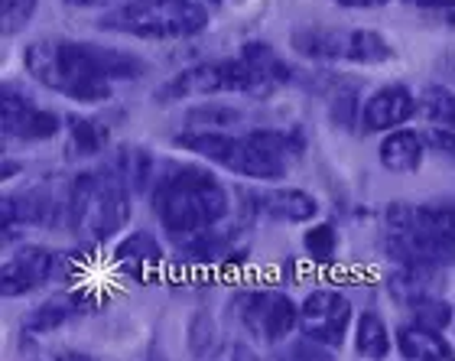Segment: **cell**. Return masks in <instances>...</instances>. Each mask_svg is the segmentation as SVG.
I'll return each mask as SVG.
<instances>
[{
  "instance_id": "cell-7",
  "label": "cell",
  "mask_w": 455,
  "mask_h": 361,
  "mask_svg": "<svg viewBox=\"0 0 455 361\" xmlns=\"http://www.w3.org/2000/svg\"><path fill=\"white\" fill-rule=\"evenodd\" d=\"M290 49L306 62H341V66H387L397 59L394 43L371 27L293 29Z\"/></svg>"
},
{
  "instance_id": "cell-1",
  "label": "cell",
  "mask_w": 455,
  "mask_h": 361,
  "mask_svg": "<svg viewBox=\"0 0 455 361\" xmlns=\"http://www.w3.org/2000/svg\"><path fill=\"white\" fill-rule=\"evenodd\" d=\"M23 68L33 82L76 105H101L117 82L147 76V62L127 49L85 39L39 36L23 49Z\"/></svg>"
},
{
  "instance_id": "cell-18",
  "label": "cell",
  "mask_w": 455,
  "mask_h": 361,
  "mask_svg": "<svg viewBox=\"0 0 455 361\" xmlns=\"http://www.w3.org/2000/svg\"><path fill=\"white\" fill-rule=\"evenodd\" d=\"M423 156H427V143H423V133L419 127H394V131L384 133V140L378 147V160L387 172H417L423 166Z\"/></svg>"
},
{
  "instance_id": "cell-26",
  "label": "cell",
  "mask_w": 455,
  "mask_h": 361,
  "mask_svg": "<svg viewBox=\"0 0 455 361\" xmlns=\"http://www.w3.org/2000/svg\"><path fill=\"white\" fill-rule=\"evenodd\" d=\"M39 0H0V27L4 36H17L29 27V20L36 17Z\"/></svg>"
},
{
  "instance_id": "cell-22",
  "label": "cell",
  "mask_w": 455,
  "mask_h": 361,
  "mask_svg": "<svg viewBox=\"0 0 455 361\" xmlns=\"http://www.w3.org/2000/svg\"><path fill=\"white\" fill-rule=\"evenodd\" d=\"M355 352L361 358L380 361L394 352V333L378 313H358L355 316Z\"/></svg>"
},
{
  "instance_id": "cell-9",
  "label": "cell",
  "mask_w": 455,
  "mask_h": 361,
  "mask_svg": "<svg viewBox=\"0 0 455 361\" xmlns=\"http://www.w3.org/2000/svg\"><path fill=\"white\" fill-rule=\"evenodd\" d=\"M231 316L260 345H280L299 329V306L283 290H244L231 300Z\"/></svg>"
},
{
  "instance_id": "cell-4",
  "label": "cell",
  "mask_w": 455,
  "mask_h": 361,
  "mask_svg": "<svg viewBox=\"0 0 455 361\" xmlns=\"http://www.w3.org/2000/svg\"><path fill=\"white\" fill-rule=\"evenodd\" d=\"M133 189L111 170L95 166L72 176L66 186V229L85 247H98L117 238L131 221Z\"/></svg>"
},
{
  "instance_id": "cell-11",
  "label": "cell",
  "mask_w": 455,
  "mask_h": 361,
  "mask_svg": "<svg viewBox=\"0 0 455 361\" xmlns=\"http://www.w3.org/2000/svg\"><path fill=\"white\" fill-rule=\"evenodd\" d=\"M66 127V117L39 108L13 85L0 88V131L7 140H52Z\"/></svg>"
},
{
  "instance_id": "cell-24",
  "label": "cell",
  "mask_w": 455,
  "mask_h": 361,
  "mask_svg": "<svg viewBox=\"0 0 455 361\" xmlns=\"http://www.w3.org/2000/svg\"><path fill=\"white\" fill-rule=\"evenodd\" d=\"M117 176H121L133 192L140 189H153V180H150V150H143V147H133V143H121L117 150L111 153V160H108Z\"/></svg>"
},
{
  "instance_id": "cell-21",
  "label": "cell",
  "mask_w": 455,
  "mask_h": 361,
  "mask_svg": "<svg viewBox=\"0 0 455 361\" xmlns=\"http://www.w3.org/2000/svg\"><path fill=\"white\" fill-rule=\"evenodd\" d=\"M111 147V131L92 115H66V153L76 160L101 156Z\"/></svg>"
},
{
  "instance_id": "cell-10",
  "label": "cell",
  "mask_w": 455,
  "mask_h": 361,
  "mask_svg": "<svg viewBox=\"0 0 455 361\" xmlns=\"http://www.w3.org/2000/svg\"><path fill=\"white\" fill-rule=\"evenodd\" d=\"M355 306L339 290H313L299 303V335L325 345V349H341L355 325Z\"/></svg>"
},
{
  "instance_id": "cell-28",
  "label": "cell",
  "mask_w": 455,
  "mask_h": 361,
  "mask_svg": "<svg viewBox=\"0 0 455 361\" xmlns=\"http://www.w3.org/2000/svg\"><path fill=\"white\" fill-rule=\"evenodd\" d=\"M358 121H361V101L355 92H341L339 98H332V108H329V124L332 127L351 133Z\"/></svg>"
},
{
  "instance_id": "cell-5",
  "label": "cell",
  "mask_w": 455,
  "mask_h": 361,
  "mask_svg": "<svg viewBox=\"0 0 455 361\" xmlns=\"http://www.w3.org/2000/svg\"><path fill=\"white\" fill-rule=\"evenodd\" d=\"M384 251L397 267H455V205H387Z\"/></svg>"
},
{
  "instance_id": "cell-34",
  "label": "cell",
  "mask_w": 455,
  "mask_h": 361,
  "mask_svg": "<svg viewBox=\"0 0 455 361\" xmlns=\"http://www.w3.org/2000/svg\"><path fill=\"white\" fill-rule=\"evenodd\" d=\"M205 4H209V7H221V4H225V0H205Z\"/></svg>"
},
{
  "instance_id": "cell-20",
  "label": "cell",
  "mask_w": 455,
  "mask_h": 361,
  "mask_svg": "<svg viewBox=\"0 0 455 361\" xmlns=\"http://www.w3.org/2000/svg\"><path fill=\"white\" fill-rule=\"evenodd\" d=\"M237 56L244 59L247 68L257 76V82L267 88V95H276L280 88H286L293 82L296 68L286 56H280L270 43H260V39H251L244 46L237 49Z\"/></svg>"
},
{
  "instance_id": "cell-31",
  "label": "cell",
  "mask_w": 455,
  "mask_h": 361,
  "mask_svg": "<svg viewBox=\"0 0 455 361\" xmlns=\"http://www.w3.org/2000/svg\"><path fill=\"white\" fill-rule=\"evenodd\" d=\"M335 4L345 10H378V7H387L390 0H335Z\"/></svg>"
},
{
  "instance_id": "cell-25",
  "label": "cell",
  "mask_w": 455,
  "mask_h": 361,
  "mask_svg": "<svg viewBox=\"0 0 455 361\" xmlns=\"http://www.w3.org/2000/svg\"><path fill=\"white\" fill-rule=\"evenodd\" d=\"M339 231L329 221H309V229L303 231V251L315 264H332L339 254Z\"/></svg>"
},
{
  "instance_id": "cell-27",
  "label": "cell",
  "mask_w": 455,
  "mask_h": 361,
  "mask_svg": "<svg viewBox=\"0 0 455 361\" xmlns=\"http://www.w3.org/2000/svg\"><path fill=\"white\" fill-rule=\"evenodd\" d=\"M410 319H413V323L429 325V329L446 333L449 325L455 323V309L443 300V296H433V300H427V303L413 306V309H410Z\"/></svg>"
},
{
  "instance_id": "cell-33",
  "label": "cell",
  "mask_w": 455,
  "mask_h": 361,
  "mask_svg": "<svg viewBox=\"0 0 455 361\" xmlns=\"http://www.w3.org/2000/svg\"><path fill=\"white\" fill-rule=\"evenodd\" d=\"M62 4H68V7H76V10H92V7L108 4V0H62Z\"/></svg>"
},
{
  "instance_id": "cell-16",
  "label": "cell",
  "mask_w": 455,
  "mask_h": 361,
  "mask_svg": "<svg viewBox=\"0 0 455 361\" xmlns=\"http://www.w3.org/2000/svg\"><path fill=\"white\" fill-rule=\"evenodd\" d=\"M443 286H446L443 267H397L387 280V293L394 303L410 313L413 306L443 296Z\"/></svg>"
},
{
  "instance_id": "cell-23",
  "label": "cell",
  "mask_w": 455,
  "mask_h": 361,
  "mask_svg": "<svg viewBox=\"0 0 455 361\" xmlns=\"http://www.w3.org/2000/svg\"><path fill=\"white\" fill-rule=\"evenodd\" d=\"M417 117L423 124H436L455 133V92L439 82H427L417 92Z\"/></svg>"
},
{
  "instance_id": "cell-14",
  "label": "cell",
  "mask_w": 455,
  "mask_h": 361,
  "mask_svg": "<svg viewBox=\"0 0 455 361\" xmlns=\"http://www.w3.org/2000/svg\"><path fill=\"white\" fill-rule=\"evenodd\" d=\"M410 121H417V92L403 82H387L361 101V131L364 133H387Z\"/></svg>"
},
{
  "instance_id": "cell-13",
  "label": "cell",
  "mask_w": 455,
  "mask_h": 361,
  "mask_svg": "<svg viewBox=\"0 0 455 361\" xmlns=\"http://www.w3.org/2000/svg\"><path fill=\"white\" fill-rule=\"evenodd\" d=\"M0 209H4V215H0V221H4V231L13 225V235H17L20 229H49V225H66V192L62 196H56V192L49 189V186H29V189H20L13 192V196H4V202H0Z\"/></svg>"
},
{
  "instance_id": "cell-6",
  "label": "cell",
  "mask_w": 455,
  "mask_h": 361,
  "mask_svg": "<svg viewBox=\"0 0 455 361\" xmlns=\"http://www.w3.org/2000/svg\"><path fill=\"white\" fill-rule=\"evenodd\" d=\"M212 23L205 0H124L98 17V29L147 43L202 36Z\"/></svg>"
},
{
  "instance_id": "cell-17",
  "label": "cell",
  "mask_w": 455,
  "mask_h": 361,
  "mask_svg": "<svg viewBox=\"0 0 455 361\" xmlns=\"http://www.w3.org/2000/svg\"><path fill=\"white\" fill-rule=\"evenodd\" d=\"M257 205L267 219L286 221V225H309L319 219V199L299 186H270L257 196Z\"/></svg>"
},
{
  "instance_id": "cell-3",
  "label": "cell",
  "mask_w": 455,
  "mask_h": 361,
  "mask_svg": "<svg viewBox=\"0 0 455 361\" xmlns=\"http://www.w3.org/2000/svg\"><path fill=\"white\" fill-rule=\"evenodd\" d=\"M150 209L172 241L219 229L231 215V196L219 172L202 163H182L163 172L150 189Z\"/></svg>"
},
{
  "instance_id": "cell-19",
  "label": "cell",
  "mask_w": 455,
  "mask_h": 361,
  "mask_svg": "<svg viewBox=\"0 0 455 361\" xmlns=\"http://www.w3.org/2000/svg\"><path fill=\"white\" fill-rule=\"evenodd\" d=\"M394 349L400 352V358H410V361H452L455 358V345L446 339V333L429 329V325H423V323H413V319L394 333Z\"/></svg>"
},
{
  "instance_id": "cell-29",
  "label": "cell",
  "mask_w": 455,
  "mask_h": 361,
  "mask_svg": "<svg viewBox=\"0 0 455 361\" xmlns=\"http://www.w3.org/2000/svg\"><path fill=\"white\" fill-rule=\"evenodd\" d=\"M237 121H241V115L231 108H196V111H189V124H196V127H228Z\"/></svg>"
},
{
  "instance_id": "cell-8",
  "label": "cell",
  "mask_w": 455,
  "mask_h": 361,
  "mask_svg": "<svg viewBox=\"0 0 455 361\" xmlns=\"http://www.w3.org/2000/svg\"><path fill=\"white\" fill-rule=\"evenodd\" d=\"M221 95H247V98H270L267 88L257 82V76L247 68L241 56L231 59H205L196 66L182 68L170 82L156 88V105H180L192 98H221Z\"/></svg>"
},
{
  "instance_id": "cell-2",
  "label": "cell",
  "mask_w": 455,
  "mask_h": 361,
  "mask_svg": "<svg viewBox=\"0 0 455 361\" xmlns=\"http://www.w3.org/2000/svg\"><path fill=\"white\" fill-rule=\"evenodd\" d=\"M172 143L176 150L251 182L286 180L293 163L303 160L306 153L303 131H283V127H251L244 133L228 127H196L176 133Z\"/></svg>"
},
{
  "instance_id": "cell-15",
  "label": "cell",
  "mask_w": 455,
  "mask_h": 361,
  "mask_svg": "<svg viewBox=\"0 0 455 361\" xmlns=\"http://www.w3.org/2000/svg\"><path fill=\"white\" fill-rule=\"evenodd\" d=\"M111 264L117 274H124L133 284H156L166 267V247L150 231H131L117 241Z\"/></svg>"
},
{
  "instance_id": "cell-32",
  "label": "cell",
  "mask_w": 455,
  "mask_h": 361,
  "mask_svg": "<svg viewBox=\"0 0 455 361\" xmlns=\"http://www.w3.org/2000/svg\"><path fill=\"white\" fill-rule=\"evenodd\" d=\"M403 4H410V7L417 10H452L455 0H403Z\"/></svg>"
},
{
  "instance_id": "cell-30",
  "label": "cell",
  "mask_w": 455,
  "mask_h": 361,
  "mask_svg": "<svg viewBox=\"0 0 455 361\" xmlns=\"http://www.w3.org/2000/svg\"><path fill=\"white\" fill-rule=\"evenodd\" d=\"M423 133V143H427L429 153H443V156H455V133L446 127H436V124H423L419 127Z\"/></svg>"
},
{
  "instance_id": "cell-12",
  "label": "cell",
  "mask_w": 455,
  "mask_h": 361,
  "mask_svg": "<svg viewBox=\"0 0 455 361\" xmlns=\"http://www.w3.org/2000/svg\"><path fill=\"white\" fill-rule=\"evenodd\" d=\"M56 264L59 254H52L43 245H20L13 247V254L4 257L0 267V293L4 300H20L49 286L56 280Z\"/></svg>"
}]
</instances>
